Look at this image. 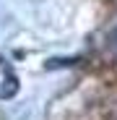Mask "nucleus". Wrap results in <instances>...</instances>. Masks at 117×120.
<instances>
[{
    "label": "nucleus",
    "mask_w": 117,
    "mask_h": 120,
    "mask_svg": "<svg viewBox=\"0 0 117 120\" xmlns=\"http://www.w3.org/2000/svg\"><path fill=\"white\" fill-rule=\"evenodd\" d=\"M114 42H117V31H114Z\"/></svg>",
    "instance_id": "obj_1"
}]
</instances>
